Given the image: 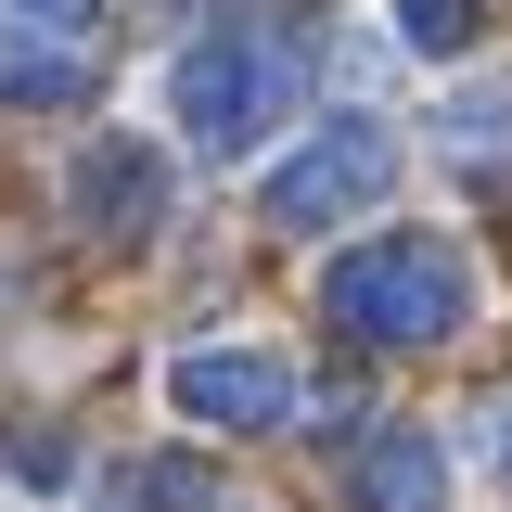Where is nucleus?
Returning <instances> with one entry per match:
<instances>
[{
    "label": "nucleus",
    "mask_w": 512,
    "mask_h": 512,
    "mask_svg": "<svg viewBox=\"0 0 512 512\" xmlns=\"http://www.w3.org/2000/svg\"><path fill=\"white\" fill-rule=\"evenodd\" d=\"M320 320L346 346H448L474 320V256L448 231H372L320 269Z\"/></svg>",
    "instance_id": "1"
},
{
    "label": "nucleus",
    "mask_w": 512,
    "mask_h": 512,
    "mask_svg": "<svg viewBox=\"0 0 512 512\" xmlns=\"http://www.w3.org/2000/svg\"><path fill=\"white\" fill-rule=\"evenodd\" d=\"M295 103H308V64H295V39H269V26H205V39L167 64V116H180V141L205 167L256 154Z\"/></svg>",
    "instance_id": "2"
},
{
    "label": "nucleus",
    "mask_w": 512,
    "mask_h": 512,
    "mask_svg": "<svg viewBox=\"0 0 512 512\" xmlns=\"http://www.w3.org/2000/svg\"><path fill=\"white\" fill-rule=\"evenodd\" d=\"M384 192H397V128H384V116H333V128H308V141L269 167V231L372 218Z\"/></svg>",
    "instance_id": "3"
},
{
    "label": "nucleus",
    "mask_w": 512,
    "mask_h": 512,
    "mask_svg": "<svg viewBox=\"0 0 512 512\" xmlns=\"http://www.w3.org/2000/svg\"><path fill=\"white\" fill-rule=\"evenodd\" d=\"M64 218H77L90 244H154V231L180 218V167H167V141H141V128L77 141V167H64Z\"/></svg>",
    "instance_id": "4"
},
{
    "label": "nucleus",
    "mask_w": 512,
    "mask_h": 512,
    "mask_svg": "<svg viewBox=\"0 0 512 512\" xmlns=\"http://www.w3.org/2000/svg\"><path fill=\"white\" fill-rule=\"evenodd\" d=\"M167 410L205 436H282L295 423V359L282 346H180L167 359Z\"/></svg>",
    "instance_id": "5"
},
{
    "label": "nucleus",
    "mask_w": 512,
    "mask_h": 512,
    "mask_svg": "<svg viewBox=\"0 0 512 512\" xmlns=\"http://www.w3.org/2000/svg\"><path fill=\"white\" fill-rule=\"evenodd\" d=\"M346 500H359V512H448V448H436V423H384V436H359Z\"/></svg>",
    "instance_id": "6"
},
{
    "label": "nucleus",
    "mask_w": 512,
    "mask_h": 512,
    "mask_svg": "<svg viewBox=\"0 0 512 512\" xmlns=\"http://www.w3.org/2000/svg\"><path fill=\"white\" fill-rule=\"evenodd\" d=\"M0 103H13V116L90 103V39H52V26H13V13H0Z\"/></svg>",
    "instance_id": "7"
},
{
    "label": "nucleus",
    "mask_w": 512,
    "mask_h": 512,
    "mask_svg": "<svg viewBox=\"0 0 512 512\" xmlns=\"http://www.w3.org/2000/svg\"><path fill=\"white\" fill-rule=\"evenodd\" d=\"M90 512H218V487H205L192 461H103Z\"/></svg>",
    "instance_id": "8"
},
{
    "label": "nucleus",
    "mask_w": 512,
    "mask_h": 512,
    "mask_svg": "<svg viewBox=\"0 0 512 512\" xmlns=\"http://www.w3.org/2000/svg\"><path fill=\"white\" fill-rule=\"evenodd\" d=\"M474 39H487V0H397V52L448 64V52H474Z\"/></svg>",
    "instance_id": "9"
},
{
    "label": "nucleus",
    "mask_w": 512,
    "mask_h": 512,
    "mask_svg": "<svg viewBox=\"0 0 512 512\" xmlns=\"http://www.w3.org/2000/svg\"><path fill=\"white\" fill-rule=\"evenodd\" d=\"M436 141H448V154H500V141H512V77H474V90L436 116Z\"/></svg>",
    "instance_id": "10"
},
{
    "label": "nucleus",
    "mask_w": 512,
    "mask_h": 512,
    "mask_svg": "<svg viewBox=\"0 0 512 512\" xmlns=\"http://www.w3.org/2000/svg\"><path fill=\"white\" fill-rule=\"evenodd\" d=\"M0 13H13V26H52V39H90V26H103V0H0Z\"/></svg>",
    "instance_id": "11"
},
{
    "label": "nucleus",
    "mask_w": 512,
    "mask_h": 512,
    "mask_svg": "<svg viewBox=\"0 0 512 512\" xmlns=\"http://www.w3.org/2000/svg\"><path fill=\"white\" fill-rule=\"evenodd\" d=\"M474 448H487V474L512 487V397H487V410H474Z\"/></svg>",
    "instance_id": "12"
}]
</instances>
